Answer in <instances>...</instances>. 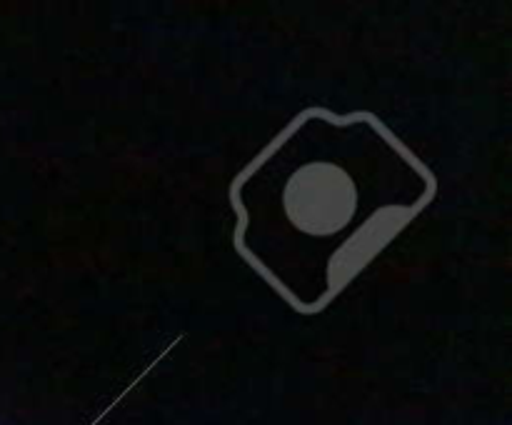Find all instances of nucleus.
Returning a JSON list of instances; mask_svg holds the SVG:
<instances>
[{"instance_id": "1", "label": "nucleus", "mask_w": 512, "mask_h": 425, "mask_svg": "<svg viewBox=\"0 0 512 425\" xmlns=\"http://www.w3.org/2000/svg\"><path fill=\"white\" fill-rule=\"evenodd\" d=\"M433 198L430 170L375 115L305 110L235 180V248L313 315Z\"/></svg>"}]
</instances>
